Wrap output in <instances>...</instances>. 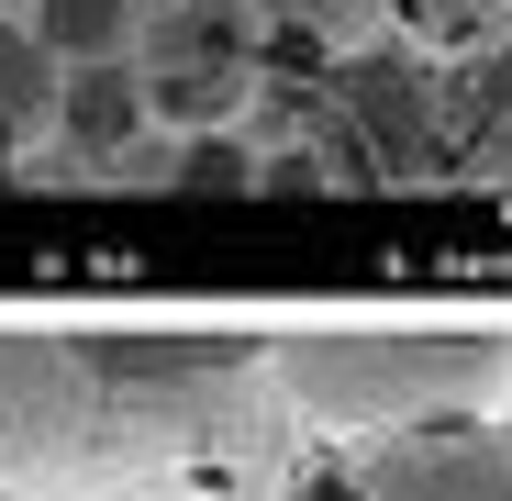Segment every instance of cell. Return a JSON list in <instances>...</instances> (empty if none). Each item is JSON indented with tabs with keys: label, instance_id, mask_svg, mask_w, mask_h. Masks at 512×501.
Masks as SVG:
<instances>
[{
	"label": "cell",
	"instance_id": "cell-1",
	"mask_svg": "<svg viewBox=\"0 0 512 501\" xmlns=\"http://www.w3.org/2000/svg\"><path fill=\"white\" fill-rule=\"evenodd\" d=\"M301 446L268 334L0 323V501H268Z\"/></svg>",
	"mask_w": 512,
	"mask_h": 501
},
{
	"label": "cell",
	"instance_id": "cell-2",
	"mask_svg": "<svg viewBox=\"0 0 512 501\" xmlns=\"http://www.w3.org/2000/svg\"><path fill=\"white\" fill-rule=\"evenodd\" d=\"M268 379L312 446H390L423 424L512 412V334L490 323H290Z\"/></svg>",
	"mask_w": 512,
	"mask_h": 501
},
{
	"label": "cell",
	"instance_id": "cell-3",
	"mask_svg": "<svg viewBox=\"0 0 512 501\" xmlns=\"http://www.w3.org/2000/svg\"><path fill=\"white\" fill-rule=\"evenodd\" d=\"M368 501H512V412L390 435L368 457Z\"/></svg>",
	"mask_w": 512,
	"mask_h": 501
},
{
	"label": "cell",
	"instance_id": "cell-4",
	"mask_svg": "<svg viewBox=\"0 0 512 501\" xmlns=\"http://www.w3.org/2000/svg\"><path fill=\"white\" fill-rule=\"evenodd\" d=\"M145 112H156V101H145L134 56H90V67H67V90H56V134H67V156H101V167L134 145Z\"/></svg>",
	"mask_w": 512,
	"mask_h": 501
},
{
	"label": "cell",
	"instance_id": "cell-5",
	"mask_svg": "<svg viewBox=\"0 0 512 501\" xmlns=\"http://www.w3.org/2000/svg\"><path fill=\"white\" fill-rule=\"evenodd\" d=\"M56 90H67V56L34 23H0V123H12V134L56 123Z\"/></svg>",
	"mask_w": 512,
	"mask_h": 501
},
{
	"label": "cell",
	"instance_id": "cell-6",
	"mask_svg": "<svg viewBox=\"0 0 512 501\" xmlns=\"http://www.w3.org/2000/svg\"><path fill=\"white\" fill-rule=\"evenodd\" d=\"M134 23H145V0H34V34H45L67 67H90V56H134Z\"/></svg>",
	"mask_w": 512,
	"mask_h": 501
},
{
	"label": "cell",
	"instance_id": "cell-7",
	"mask_svg": "<svg viewBox=\"0 0 512 501\" xmlns=\"http://www.w3.org/2000/svg\"><path fill=\"white\" fill-rule=\"evenodd\" d=\"M167 179H179V190H256V156H245V145H223V134H212V145H190V156H179V167H167Z\"/></svg>",
	"mask_w": 512,
	"mask_h": 501
},
{
	"label": "cell",
	"instance_id": "cell-8",
	"mask_svg": "<svg viewBox=\"0 0 512 501\" xmlns=\"http://www.w3.org/2000/svg\"><path fill=\"white\" fill-rule=\"evenodd\" d=\"M268 501H368V479H323V468H301V479L268 490Z\"/></svg>",
	"mask_w": 512,
	"mask_h": 501
},
{
	"label": "cell",
	"instance_id": "cell-9",
	"mask_svg": "<svg viewBox=\"0 0 512 501\" xmlns=\"http://www.w3.org/2000/svg\"><path fill=\"white\" fill-rule=\"evenodd\" d=\"M12 145H23V134H12V123H0V179H12Z\"/></svg>",
	"mask_w": 512,
	"mask_h": 501
}]
</instances>
